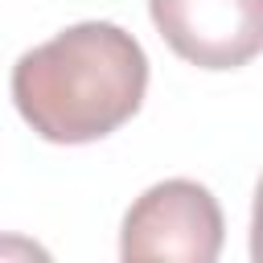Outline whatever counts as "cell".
<instances>
[{"mask_svg":"<svg viewBox=\"0 0 263 263\" xmlns=\"http://www.w3.org/2000/svg\"><path fill=\"white\" fill-rule=\"evenodd\" d=\"M144 90V45L111 21L70 25L12 66V103L49 144H95L119 132L140 111Z\"/></svg>","mask_w":263,"mask_h":263,"instance_id":"obj_1","label":"cell"},{"mask_svg":"<svg viewBox=\"0 0 263 263\" xmlns=\"http://www.w3.org/2000/svg\"><path fill=\"white\" fill-rule=\"evenodd\" d=\"M226 226L214 193L189 177H168L144 189L123 214L119 255L132 259H173V263H214Z\"/></svg>","mask_w":263,"mask_h":263,"instance_id":"obj_2","label":"cell"},{"mask_svg":"<svg viewBox=\"0 0 263 263\" xmlns=\"http://www.w3.org/2000/svg\"><path fill=\"white\" fill-rule=\"evenodd\" d=\"M148 16L197 70H238L263 49V0H148Z\"/></svg>","mask_w":263,"mask_h":263,"instance_id":"obj_3","label":"cell"},{"mask_svg":"<svg viewBox=\"0 0 263 263\" xmlns=\"http://www.w3.org/2000/svg\"><path fill=\"white\" fill-rule=\"evenodd\" d=\"M12 251H16V255H45V251L33 247V242H0V255H12Z\"/></svg>","mask_w":263,"mask_h":263,"instance_id":"obj_4","label":"cell"}]
</instances>
